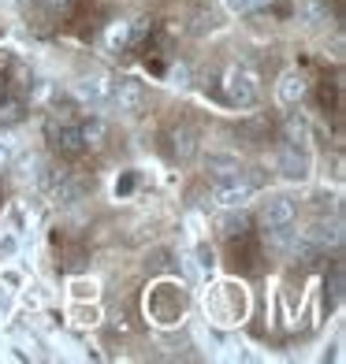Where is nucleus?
Here are the masks:
<instances>
[{
  "mask_svg": "<svg viewBox=\"0 0 346 364\" xmlns=\"http://www.w3.org/2000/svg\"><path fill=\"white\" fill-rule=\"evenodd\" d=\"M220 86H224V101L231 108H253L261 101V78L246 68H227Z\"/></svg>",
  "mask_w": 346,
  "mask_h": 364,
  "instance_id": "f257e3e1",
  "label": "nucleus"
},
{
  "mask_svg": "<svg viewBox=\"0 0 346 364\" xmlns=\"http://www.w3.org/2000/svg\"><path fill=\"white\" fill-rule=\"evenodd\" d=\"M48 190H53V201L60 208H75V205H82L93 193V175L53 168V186H48Z\"/></svg>",
  "mask_w": 346,
  "mask_h": 364,
  "instance_id": "f03ea898",
  "label": "nucleus"
},
{
  "mask_svg": "<svg viewBox=\"0 0 346 364\" xmlns=\"http://www.w3.org/2000/svg\"><path fill=\"white\" fill-rule=\"evenodd\" d=\"M253 193H257V182L253 178H246L242 171L238 175H231V178H216V186H212V201H216L220 208H246L253 201Z\"/></svg>",
  "mask_w": 346,
  "mask_h": 364,
  "instance_id": "7ed1b4c3",
  "label": "nucleus"
},
{
  "mask_svg": "<svg viewBox=\"0 0 346 364\" xmlns=\"http://www.w3.org/2000/svg\"><path fill=\"white\" fill-rule=\"evenodd\" d=\"M257 223L265 230H276V227H294L298 223V201L287 193H268L265 205H261V216Z\"/></svg>",
  "mask_w": 346,
  "mask_h": 364,
  "instance_id": "20e7f679",
  "label": "nucleus"
},
{
  "mask_svg": "<svg viewBox=\"0 0 346 364\" xmlns=\"http://www.w3.org/2000/svg\"><path fill=\"white\" fill-rule=\"evenodd\" d=\"M112 105L123 115H130V119H138L145 112V105H150V93H145V86L138 78L123 75V78H115V86H112Z\"/></svg>",
  "mask_w": 346,
  "mask_h": 364,
  "instance_id": "39448f33",
  "label": "nucleus"
},
{
  "mask_svg": "<svg viewBox=\"0 0 346 364\" xmlns=\"http://www.w3.org/2000/svg\"><path fill=\"white\" fill-rule=\"evenodd\" d=\"M112 86H115V78L105 75V71H90V75H82L75 82V93H78V101L82 105H90V108H105L112 105Z\"/></svg>",
  "mask_w": 346,
  "mask_h": 364,
  "instance_id": "423d86ee",
  "label": "nucleus"
},
{
  "mask_svg": "<svg viewBox=\"0 0 346 364\" xmlns=\"http://www.w3.org/2000/svg\"><path fill=\"white\" fill-rule=\"evenodd\" d=\"M313 253H320V250H339L342 245V220L332 216V220H317V223H309L302 235H298Z\"/></svg>",
  "mask_w": 346,
  "mask_h": 364,
  "instance_id": "0eeeda50",
  "label": "nucleus"
},
{
  "mask_svg": "<svg viewBox=\"0 0 346 364\" xmlns=\"http://www.w3.org/2000/svg\"><path fill=\"white\" fill-rule=\"evenodd\" d=\"M276 171L283 175L287 182H305L313 171V160H309V149L302 145H283L276 153Z\"/></svg>",
  "mask_w": 346,
  "mask_h": 364,
  "instance_id": "6e6552de",
  "label": "nucleus"
},
{
  "mask_svg": "<svg viewBox=\"0 0 346 364\" xmlns=\"http://www.w3.org/2000/svg\"><path fill=\"white\" fill-rule=\"evenodd\" d=\"M168 149H172V160L190 164L197 153H201V130H197L194 123H175L168 130Z\"/></svg>",
  "mask_w": 346,
  "mask_h": 364,
  "instance_id": "1a4fd4ad",
  "label": "nucleus"
},
{
  "mask_svg": "<svg viewBox=\"0 0 346 364\" xmlns=\"http://www.w3.org/2000/svg\"><path fill=\"white\" fill-rule=\"evenodd\" d=\"M45 134H48V145H53L63 160H75V156L86 153V149H82V138H78V123H56L53 119L45 127Z\"/></svg>",
  "mask_w": 346,
  "mask_h": 364,
  "instance_id": "9d476101",
  "label": "nucleus"
},
{
  "mask_svg": "<svg viewBox=\"0 0 346 364\" xmlns=\"http://www.w3.org/2000/svg\"><path fill=\"white\" fill-rule=\"evenodd\" d=\"M78 138H82V149H86V153H101V149L108 145V138H112V127H108V119H101V115H86V119L78 123Z\"/></svg>",
  "mask_w": 346,
  "mask_h": 364,
  "instance_id": "9b49d317",
  "label": "nucleus"
},
{
  "mask_svg": "<svg viewBox=\"0 0 346 364\" xmlns=\"http://www.w3.org/2000/svg\"><path fill=\"white\" fill-rule=\"evenodd\" d=\"M276 93H279V101H283L287 108H298L305 97H309V78L302 71H283V75H279Z\"/></svg>",
  "mask_w": 346,
  "mask_h": 364,
  "instance_id": "f8f14e48",
  "label": "nucleus"
},
{
  "mask_svg": "<svg viewBox=\"0 0 346 364\" xmlns=\"http://www.w3.org/2000/svg\"><path fill=\"white\" fill-rule=\"evenodd\" d=\"M279 134H283V145H302V149H309L313 127H309V119H305V112H287V119L279 123Z\"/></svg>",
  "mask_w": 346,
  "mask_h": 364,
  "instance_id": "ddd939ff",
  "label": "nucleus"
},
{
  "mask_svg": "<svg viewBox=\"0 0 346 364\" xmlns=\"http://www.w3.org/2000/svg\"><path fill=\"white\" fill-rule=\"evenodd\" d=\"M23 182H30L34 190H48L53 186V164L45 156H26L23 160Z\"/></svg>",
  "mask_w": 346,
  "mask_h": 364,
  "instance_id": "4468645a",
  "label": "nucleus"
},
{
  "mask_svg": "<svg viewBox=\"0 0 346 364\" xmlns=\"http://www.w3.org/2000/svg\"><path fill=\"white\" fill-rule=\"evenodd\" d=\"M238 171H242V164H238L235 153H209L205 156V175L209 178H231Z\"/></svg>",
  "mask_w": 346,
  "mask_h": 364,
  "instance_id": "2eb2a0df",
  "label": "nucleus"
},
{
  "mask_svg": "<svg viewBox=\"0 0 346 364\" xmlns=\"http://www.w3.org/2000/svg\"><path fill=\"white\" fill-rule=\"evenodd\" d=\"M127 45H135V23L115 19L108 26V34H105V48H108V53H123Z\"/></svg>",
  "mask_w": 346,
  "mask_h": 364,
  "instance_id": "dca6fc26",
  "label": "nucleus"
},
{
  "mask_svg": "<svg viewBox=\"0 0 346 364\" xmlns=\"http://www.w3.org/2000/svg\"><path fill=\"white\" fill-rule=\"evenodd\" d=\"M26 119V101L23 97H0V127H19Z\"/></svg>",
  "mask_w": 346,
  "mask_h": 364,
  "instance_id": "f3484780",
  "label": "nucleus"
},
{
  "mask_svg": "<svg viewBox=\"0 0 346 364\" xmlns=\"http://www.w3.org/2000/svg\"><path fill=\"white\" fill-rule=\"evenodd\" d=\"M298 19L305 26H327L332 15H327V4H320V0H298Z\"/></svg>",
  "mask_w": 346,
  "mask_h": 364,
  "instance_id": "a211bd4d",
  "label": "nucleus"
},
{
  "mask_svg": "<svg viewBox=\"0 0 346 364\" xmlns=\"http://www.w3.org/2000/svg\"><path fill=\"white\" fill-rule=\"evenodd\" d=\"M220 235H224V238L250 235V216H220Z\"/></svg>",
  "mask_w": 346,
  "mask_h": 364,
  "instance_id": "6ab92c4d",
  "label": "nucleus"
},
{
  "mask_svg": "<svg viewBox=\"0 0 346 364\" xmlns=\"http://www.w3.org/2000/svg\"><path fill=\"white\" fill-rule=\"evenodd\" d=\"M41 8L53 15V19H68V15L75 11V0H41Z\"/></svg>",
  "mask_w": 346,
  "mask_h": 364,
  "instance_id": "aec40b11",
  "label": "nucleus"
},
{
  "mask_svg": "<svg viewBox=\"0 0 346 364\" xmlns=\"http://www.w3.org/2000/svg\"><path fill=\"white\" fill-rule=\"evenodd\" d=\"M11 164H15V153H11V141H4V138H0V171H8Z\"/></svg>",
  "mask_w": 346,
  "mask_h": 364,
  "instance_id": "412c9836",
  "label": "nucleus"
},
{
  "mask_svg": "<svg viewBox=\"0 0 346 364\" xmlns=\"http://www.w3.org/2000/svg\"><path fill=\"white\" fill-rule=\"evenodd\" d=\"M172 78L179 82V86H190V68H187V63H175V68H172Z\"/></svg>",
  "mask_w": 346,
  "mask_h": 364,
  "instance_id": "4be33fe9",
  "label": "nucleus"
},
{
  "mask_svg": "<svg viewBox=\"0 0 346 364\" xmlns=\"http://www.w3.org/2000/svg\"><path fill=\"white\" fill-rule=\"evenodd\" d=\"M197 264H201V272H212V250H197Z\"/></svg>",
  "mask_w": 346,
  "mask_h": 364,
  "instance_id": "5701e85b",
  "label": "nucleus"
},
{
  "mask_svg": "<svg viewBox=\"0 0 346 364\" xmlns=\"http://www.w3.org/2000/svg\"><path fill=\"white\" fill-rule=\"evenodd\" d=\"M224 4H227V11H235V15L250 11V0H224Z\"/></svg>",
  "mask_w": 346,
  "mask_h": 364,
  "instance_id": "b1692460",
  "label": "nucleus"
},
{
  "mask_svg": "<svg viewBox=\"0 0 346 364\" xmlns=\"http://www.w3.org/2000/svg\"><path fill=\"white\" fill-rule=\"evenodd\" d=\"M130 186H135V175H127L123 182H115V193H127Z\"/></svg>",
  "mask_w": 346,
  "mask_h": 364,
  "instance_id": "393cba45",
  "label": "nucleus"
},
{
  "mask_svg": "<svg viewBox=\"0 0 346 364\" xmlns=\"http://www.w3.org/2000/svg\"><path fill=\"white\" fill-rule=\"evenodd\" d=\"M0 97H8V78L0 75Z\"/></svg>",
  "mask_w": 346,
  "mask_h": 364,
  "instance_id": "a878e982",
  "label": "nucleus"
}]
</instances>
